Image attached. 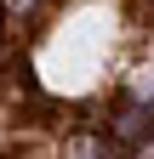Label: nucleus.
Listing matches in <instances>:
<instances>
[{"label":"nucleus","instance_id":"f257e3e1","mask_svg":"<svg viewBox=\"0 0 154 159\" xmlns=\"http://www.w3.org/2000/svg\"><path fill=\"white\" fill-rule=\"evenodd\" d=\"M120 46V17L108 0H74L34 46V74L57 97H86L108 74V57Z\"/></svg>","mask_w":154,"mask_h":159}]
</instances>
